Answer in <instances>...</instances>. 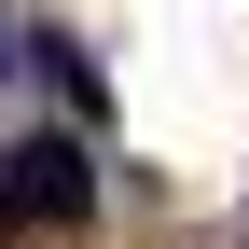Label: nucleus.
<instances>
[{
    "label": "nucleus",
    "mask_w": 249,
    "mask_h": 249,
    "mask_svg": "<svg viewBox=\"0 0 249 249\" xmlns=\"http://www.w3.org/2000/svg\"><path fill=\"white\" fill-rule=\"evenodd\" d=\"M0 70H14V55H0Z\"/></svg>",
    "instance_id": "f03ea898"
},
{
    "label": "nucleus",
    "mask_w": 249,
    "mask_h": 249,
    "mask_svg": "<svg viewBox=\"0 0 249 249\" xmlns=\"http://www.w3.org/2000/svg\"><path fill=\"white\" fill-rule=\"evenodd\" d=\"M83 208H97L83 139H28V152H0V222H83Z\"/></svg>",
    "instance_id": "f257e3e1"
}]
</instances>
